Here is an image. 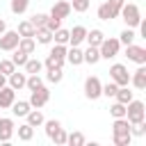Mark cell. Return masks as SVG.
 <instances>
[{
    "label": "cell",
    "instance_id": "cell-1",
    "mask_svg": "<svg viewBox=\"0 0 146 146\" xmlns=\"http://www.w3.org/2000/svg\"><path fill=\"white\" fill-rule=\"evenodd\" d=\"M112 141H114V146H128V144L132 141L130 121H128L125 116L114 119V125H112Z\"/></svg>",
    "mask_w": 146,
    "mask_h": 146
},
{
    "label": "cell",
    "instance_id": "cell-2",
    "mask_svg": "<svg viewBox=\"0 0 146 146\" xmlns=\"http://www.w3.org/2000/svg\"><path fill=\"white\" fill-rule=\"evenodd\" d=\"M119 16L123 18L125 27H137V25H139V21H141V9H139L137 5H132V2H123V7H121V11H119Z\"/></svg>",
    "mask_w": 146,
    "mask_h": 146
},
{
    "label": "cell",
    "instance_id": "cell-3",
    "mask_svg": "<svg viewBox=\"0 0 146 146\" xmlns=\"http://www.w3.org/2000/svg\"><path fill=\"white\" fill-rule=\"evenodd\" d=\"M125 119L130 121V125L146 121V105H144L141 100H135V98H132V100L125 105Z\"/></svg>",
    "mask_w": 146,
    "mask_h": 146
},
{
    "label": "cell",
    "instance_id": "cell-4",
    "mask_svg": "<svg viewBox=\"0 0 146 146\" xmlns=\"http://www.w3.org/2000/svg\"><path fill=\"white\" fill-rule=\"evenodd\" d=\"M119 50H121V43H119V39L116 36H105L103 41H100V46H98V52H100V59H112V57H116L119 55Z\"/></svg>",
    "mask_w": 146,
    "mask_h": 146
},
{
    "label": "cell",
    "instance_id": "cell-5",
    "mask_svg": "<svg viewBox=\"0 0 146 146\" xmlns=\"http://www.w3.org/2000/svg\"><path fill=\"white\" fill-rule=\"evenodd\" d=\"M110 80L116 82L119 87H128V84H130L128 66H123V64H112V66H110Z\"/></svg>",
    "mask_w": 146,
    "mask_h": 146
},
{
    "label": "cell",
    "instance_id": "cell-6",
    "mask_svg": "<svg viewBox=\"0 0 146 146\" xmlns=\"http://www.w3.org/2000/svg\"><path fill=\"white\" fill-rule=\"evenodd\" d=\"M84 96H87L89 100H96V98L103 96V82H100L96 75H89V78L84 80Z\"/></svg>",
    "mask_w": 146,
    "mask_h": 146
},
{
    "label": "cell",
    "instance_id": "cell-7",
    "mask_svg": "<svg viewBox=\"0 0 146 146\" xmlns=\"http://www.w3.org/2000/svg\"><path fill=\"white\" fill-rule=\"evenodd\" d=\"M48 100H50V89L43 84V87H39V89H34V91H30V100H27V103H30L32 107L41 110Z\"/></svg>",
    "mask_w": 146,
    "mask_h": 146
},
{
    "label": "cell",
    "instance_id": "cell-8",
    "mask_svg": "<svg viewBox=\"0 0 146 146\" xmlns=\"http://www.w3.org/2000/svg\"><path fill=\"white\" fill-rule=\"evenodd\" d=\"M18 39H21V34H18L16 30H5V32L0 34V50L11 52V50L18 46Z\"/></svg>",
    "mask_w": 146,
    "mask_h": 146
},
{
    "label": "cell",
    "instance_id": "cell-9",
    "mask_svg": "<svg viewBox=\"0 0 146 146\" xmlns=\"http://www.w3.org/2000/svg\"><path fill=\"white\" fill-rule=\"evenodd\" d=\"M125 57L135 64H146V48L141 46H135V43H128L125 46Z\"/></svg>",
    "mask_w": 146,
    "mask_h": 146
},
{
    "label": "cell",
    "instance_id": "cell-10",
    "mask_svg": "<svg viewBox=\"0 0 146 146\" xmlns=\"http://www.w3.org/2000/svg\"><path fill=\"white\" fill-rule=\"evenodd\" d=\"M71 2L68 0H59V2H55L52 5V9H50V16H55V18H59V21H64V18H68L71 16Z\"/></svg>",
    "mask_w": 146,
    "mask_h": 146
},
{
    "label": "cell",
    "instance_id": "cell-11",
    "mask_svg": "<svg viewBox=\"0 0 146 146\" xmlns=\"http://www.w3.org/2000/svg\"><path fill=\"white\" fill-rule=\"evenodd\" d=\"M14 119H7V116H0V141H9L14 137Z\"/></svg>",
    "mask_w": 146,
    "mask_h": 146
},
{
    "label": "cell",
    "instance_id": "cell-12",
    "mask_svg": "<svg viewBox=\"0 0 146 146\" xmlns=\"http://www.w3.org/2000/svg\"><path fill=\"white\" fill-rule=\"evenodd\" d=\"M130 84H132L135 89H139V91L146 89V66H144V64H139V68L130 75Z\"/></svg>",
    "mask_w": 146,
    "mask_h": 146
},
{
    "label": "cell",
    "instance_id": "cell-13",
    "mask_svg": "<svg viewBox=\"0 0 146 146\" xmlns=\"http://www.w3.org/2000/svg\"><path fill=\"white\" fill-rule=\"evenodd\" d=\"M14 100H16V91H14L9 84H5V87L0 89V110H9Z\"/></svg>",
    "mask_w": 146,
    "mask_h": 146
},
{
    "label": "cell",
    "instance_id": "cell-14",
    "mask_svg": "<svg viewBox=\"0 0 146 146\" xmlns=\"http://www.w3.org/2000/svg\"><path fill=\"white\" fill-rule=\"evenodd\" d=\"M87 36V27L84 25H75L73 30H68V43L71 46H80Z\"/></svg>",
    "mask_w": 146,
    "mask_h": 146
},
{
    "label": "cell",
    "instance_id": "cell-15",
    "mask_svg": "<svg viewBox=\"0 0 146 146\" xmlns=\"http://www.w3.org/2000/svg\"><path fill=\"white\" fill-rule=\"evenodd\" d=\"M25 80H27V73H18V71H14V73L7 75V82H9V87H11L14 91L23 89V87H25Z\"/></svg>",
    "mask_w": 146,
    "mask_h": 146
},
{
    "label": "cell",
    "instance_id": "cell-16",
    "mask_svg": "<svg viewBox=\"0 0 146 146\" xmlns=\"http://www.w3.org/2000/svg\"><path fill=\"white\" fill-rule=\"evenodd\" d=\"M100 62V52H98V48L96 46H89L87 50H82V64H98Z\"/></svg>",
    "mask_w": 146,
    "mask_h": 146
},
{
    "label": "cell",
    "instance_id": "cell-17",
    "mask_svg": "<svg viewBox=\"0 0 146 146\" xmlns=\"http://www.w3.org/2000/svg\"><path fill=\"white\" fill-rule=\"evenodd\" d=\"M105 39V32L103 30H98V27H94V30H87V36H84V41L89 43V46H100V41Z\"/></svg>",
    "mask_w": 146,
    "mask_h": 146
},
{
    "label": "cell",
    "instance_id": "cell-18",
    "mask_svg": "<svg viewBox=\"0 0 146 146\" xmlns=\"http://www.w3.org/2000/svg\"><path fill=\"white\" fill-rule=\"evenodd\" d=\"M66 62L71 66H80L82 64V50H80V46H71L66 50Z\"/></svg>",
    "mask_w": 146,
    "mask_h": 146
},
{
    "label": "cell",
    "instance_id": "cell-19",
    "mask_svg": "<svg viewBox=\"0 0 146 146\" xmlns=\"http://www.w3.org/2000/svg\"><path fill=\"white\" fill-rule=\"evenodd\" d=\"M25 119H27V123L32 125V128H39V125H43V112L41 110H36V107H32L27 114H25Z\"/></svg>",
    "mask_w": 146,
    "mask_h": 146
},
{
    "label": "cell",
    "instance_id": "cell-20",
    "mask_svg": "<svg viewBox=\"0 0 146 146\" xmlns=\"http://www.w3.org/2000/svg\"><path fill=\"white\" fill-rule=\"evenodd\" d=\"M34 41L48 46V43H52V32H50L48 27H36V30H34Z\"/></svg>",
    "mask_w": 146,
    "mask_h": 146
},
{
    "label": "cell",
    "instance_id": "cell-21",
    "mask_svg": "<svg viewBox=\"0 0 146 146\" xmlns=\"http://www.w3.org/2000/svg\"><path fill=\"white\" fill-rule=\"evenodd\" d=\"M16 48L23 50V52H27V55H32V52L36 50V41H34V36H21Z\"/></svg>",
    "mask_w": 146,
    "mask_h": 146
},
{
    "label": "cell",
    "instance_id": "cell-22",
    "mask_svg": "<svg viewBox=\"0 0 146 146\" xmlns=\"http://www.w3.org/2000/svg\"><path fill=\"white\" fill-rule=\"evenodd\" d=\"M9 110H11V114H14V116H25V114L32 110V105H30L27 100H14Z\"/></svg>",
    "mask_w": 146,
    "mask_h": 146
},
{
    "label": "cell",
    "instance_id": "cell-23",
    "mask_svg": "<svg viewBox=\"0 0 146 146\" xmlns=\"http://www.w3.org/2000/svg\"><path fill=\"white\" fill-rule=\"evenodd\" d=\"M96 14H98V18H100V21H112V18H116V16H119V14L110 7V2H107V0L98 7V11H96Z\"/></svg>",
    "mask_w": 146,
    "mask_h": 146
},
{
    "label": "cell",
    "instance_id": "cell-24",
    "mask_svg": "<svg viewBox=\"0 0 146 146\" xmlns=\"http://www.w3.org/2000/svg\"><path fill=\"white\" fill-rule=\"evenodd\" d=\"M27 7H30V0H9V9H11V14H16V16L25 14Z\"/></svg>",
    "mask_w": 146,
    "mask_h": 146
},
{
    "label": "cell",
    "instance_id": "cell-25",
    "mask_svg": "<svg viewBox=\"0 0 146 146\" xmlns=\"http://www.w3.org/2000/svg\"><path fill=\"white\" fill-rule=\"evenodd\" d=\"M135 39H137V32H135V27H125V30L119 34V43H121V46L135 43Z\"/></svg>",
    "mask_w": 146,
    "mask_h": 146
},
{
    "label": "cell",
    "instance_id": "cell-26",
    "mask_svg": "<svg viewBox=\"0 0 146 146\" xmlns=\"http://www.w3.org/2000/svg\"><path fill=\"white\" fill-rule=\"evenodd\" d=\"M39 87H43V78H41L39 73H30L27 80H25V89L34 91V89H39Z\"/></svg>",
    "mask_w": 146,
    "mask_h": 146
},
{
    "label": "cell",
    "instance_id": "cell-27",
    "mask_svg": "<svg viewBox=\"0 0 146 146\" xmlns=\"http://www.w3.org/2000/svg\"><path fill=\"white\" fill-rule=\"evenodd\" d=\"M114 98H116V103H123V105H128L135 96H132V91L128 89V87H119L116 89V94H114Z\"/></svg>",
    "mask_w": 146,
    "mask_h": 146
},
{
    "label": "cell",
    "instance_id": "cell-28",
    "mask_svg": "<svg viewBox=\"0 0 146 146\" xmlns=\"http://www.w3.org/2000/svg\"><path fill=\"white\" fill-rule=\"evenodd\" d=\"M23 68H25V73H27V75H30V73H41V68H43V62L27 57V62L23 64Z\"/></svg>",
    "mask_w": 146,
    "mask_h": 146
},
{
    "label": "cell",
    "instance_id": "cell-29",
    "mask_svg": "<svg viewBox=\"0 0 146 146\" xmlns=\"http://www.w3.org/2000/svg\"><path fill=\"white\" fill-rule=\"evenodd\" d=\"M32 137H34V128H32L30 123L18 125V139H21V141H30Z\"/></svg>",
    "mask_w": 146,
    "mask_h": 146
},
{
    "label": "cell",
    "instance_id": "cell-30",
    "mask_svg": "<svg viewBox=\"0 0 146 146\" xmlns=\"http://www.w3.org/2000/svg\"><path fill=\"white\" fill-rule=\"evenodd\" d=\"M84 141H87V139H84V135H82V132H78V130L66 135V144H68V146H84Z\"/></svg>",
    "mask_w": 146,
    "mask_h": 146
},
{
    "label": "cell",
    "instance_id": "cell-31",
    "mask_svg": "<svg viewBox=\"0 0 146 146\" xmlns=\"http://www.w3.org/2000/svg\"><path fill=\"white\" fill-rule=\"evenodd\" d=\"M34 30H36V27H34V25H32L30 21H21V23H18V30H16V32H18L21 36H34Z\"/></svg>",
    "mask_w": 146,
    "mask_h": 146
},
{
    "label": "cell",
    "instance_id": "cell-32",
    "mask_svg": "<svg viewBox=\"0 0 146 146\" xmlns=\"http://www.w3.org/2000/svg\"><path fill=\"white\" fill-rule=\"evenodd\" d=\"M62 78H64L62 68H48V73H46V80H48L50 84H59V82H62Z\"/></svg>",
    "mask_w": 146,
    "mask_h": 146
},
{
    "label": "cell",
    "instance_id": "cell-33",
    "mask_svg": "<svg viewBox=\"0 0 146 146\" xmlns=\"http://www.w3.org/2000/svg\"><path fill=\"white\" fill-rule=\"evenodd\" d=\"M43 128H46V135H48V139H50V137L62 128V123H59L57 119H48V121H43Z\"/></svg>",
    "mask_w": 146,
    "mask_h": 146
},
{
    "label": "cell",
    "instance_id": "cell-34",
    "mask_svg": "<svg viewBox=\"0 0 146 146\" xmlns=\"http://www.w3.org/2000/svg\"><path fill=\"white\" fill-rule=\"evenodd\" d=\"M11 52H14V55H11V62H14V66H23V64L27 62V57H30L27 52H23V50H18V48H14Z\"/></svg>",
    "mask_w": 146,
    "mask_h": 146
},
{
    "label": "cell",
    "instance_id": "cell-35",
    "mask_svg": "<svg viewBox=\"0 0 146 146\" xmlns=\"http://www.w3.org/2000/svg\"><path fill=\"white\" fill-rule=\"evenodd\" d=\"M52 41L55 43H68V30H64V27H59V30H55L52 32Z\"/></svg>",
    "mask_w": 146,
    "mask_h": 146
},
{
    "label": "cell",
    "instance_id": "cell-36",
    "mask_svg": "<svg viewBox=\"0 0 146 146\" xmlns=\"http://www.w3.org/2000/svg\"><path fill=\"white\" fill-rule=\"evenodd\" d=\"M43 66H46V68H62V66H64V59H59V57H55V55H50V52H48V57H46Z\"/></svg>",
    "mask_w": 146,
    "mask_h": 146
},
{
    "label": "cell",
    "instance_id": "cell-37",
    "mask_svg": "<svg viewBox=\"0 0 146 146\" xmlns=\"http://www.w3.org/2000/svg\"><path fill=\"white\" fill-rule=\"evenodd\" d=\"M89 5H91V0H71V9L78 14H84L89 9Z\"/></svg>",
    "mask_w": 146,
    "mask_h": 146
},
{
    "label": "cell",
    "instance_id": "cell-38",
    "mask_svg": "<svg viewBox=\"0 0 146 146\" xmlns=\"http://www.w3.org/2000/svg\"><path fill=\"white\" fill-rule=\"evenodd\" d=\"M46 21H48V14H41V11L32 14V18H30V23L34 27H46Z\"/></svg>",
    "mask_w": 146,
    "mask_h": 146
},
{
    "label": "cell",
    "instance_id": "cell-39",
    "mask_svg": "<svg viewBox=\"0 0 146 146\" xmlns=\"http://www.w3.org/2000/svg\"><path fill=\"white\" fill-rule=\"evenodd\" d=\"M130 135H132V137H144V135H146V121L132 123V125H130Z\"/></svg>",
    "mask_w": 146,
    "mask_h": 146
},
{
    "label": "cell",
    "instance_id": "cell-40",
    "mask_svg": "<svg viewBox=\"0 0 146 146\" xmlns=\"http://www.w3.org/2000/svg\"><path fill=\"white\" fill-rule=\"evenodd\" d=\"M110 114H112L114 119H121V116H125V105H123V103H114V105L110 107Z\"/></svg>",
    "mask_w": 146,
    "mask_h": 146
},
{
    "label": "cell",
    "instance_id": "cell-41",
    "mask_svg": "<svg viewBox=\"0 0 146 146\" xmlns=\"http://www.w3.org/2000/svg\"><path fill=\"white\" fill-rule=\"evenodd\" d=\"M14 71H16V66H14L11 59H0V73H2V75H9V73H14Z\"/></svg>",
    "mask_w": 146,
    "mask_h": 146
},
{
    "label": "cell",
    "instance_id": "cell-42",
    "mask_svg": "<svg viewBox=\"0 0 146 146\" xmlns=\"http://www.w3.org/2000/svg\"><path fill=\"white\" fill-rule=\"evenodd\" d=\"M66 135H68V132H66L64 128H59V130H57V132H55V135H52L50 139H52V141H55L57 146H64V144H66Z\"/></svg>",
    "mask_w": 146,
    "mask_h": 146
},
{
    "label": "cell",
    "instance_id": "cell-43",
    "mask_svg": "<svg viewBox=\"0 0 146 146\" xmlns=\"http://www.w3.org/2000/svg\"><path fill=\"white\" fill-rule=\"evenodd\" d=\"M116 89H119V84H116V82H112V80H110V82H107V84H103V96H107V98H112V96H114V94H116Z\"/></svg>",
    "mask_w": 146,
    "mask_h": 146
},
{
    "label": "cell",
    "instance_id": "cell-44",
    "mask_svg": "<svg viewBox=\"0 0 146 146\" xmlns=\"http://www.w3.org/2000/svg\"><path fill=\"white\" fill-rule=\"evenodd\" d=\"M46 27H48V30H50V32H55V30H59V27H62V21H59V18H55V16H50V14H48V21H46Z\"/></svg>",
    "mask_w": 146,
    "mask_h": 146
},
{
    "label": "cell",
    "instance_id": "cell-45",
    "mask_svg": "<svg viewBox=\"0 0 146 146\" xmlns=\"http://www.w3.org/2000/svg\"><path fill=\"white\" fill-rule=\"evenodd\" d=\"M107 2H110V7H112V9H114V11H116V14H119V11H121V7H123V2H125V0H107Z\"/></svg>",
    "mask_w": 146,
    "mask_h": 146
},
{
    "label": "cell",
    "instance_id": "cell-46",
    "mask_svg": "<svg viewBox=\"0 0 146 146\" xmlns=\"http://www.w3.org/2000/svg\"><path fill=\"white\" fill-rule=\"evenodd\" d=\"M5 84H7V75H2V73H0V89H2Z\"/></svg>",
    "mask_w": 146,
    "mask_h": 146
},
{
    "label": "cell",
    "instance_id": "cell-47",
    "mask_svg": "<svg viewBox=\"0 0 146 146\" xmlns=\"http://www.w3.org/2000/svg\"><path fill=\"white\" fill-rule=\"evenodd\" d=\"M5 30H7V23H5V21H2V18H0V34H2V32H5Z\"/></svg>",
    "mask_w": 146,
    "mask_h": 146
}]
</instances>
